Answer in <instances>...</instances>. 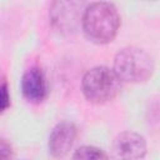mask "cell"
Here are the masks:
<instances>
[{"instance_id": "1", "label": "cell", "mask_w": 160, "mask_h": 160, "mask_svg": "<svg viewBox=\"0 0 160 160\" xmlns=\"http://www.w3.org/2000/svg\"><path fill=\"white\" fill-rule=\"evenodd\" d=\"M82 30L94 44H108L114 40L120 28V16L114 4L106 1L91 2L82 15Z\"/></svg>"}, {"instance_id": "2", "label": "cell", "mask_w": 160, "mask_h": 160, "mask_svg": "<svg viewBox=\"0 0 160 160\" xmlns=\"http://www.w3.org/2000/svg\"><path fill=\"white\" fill-rule=\"evenodd\" d=\"M112 70L121 81L144 82L154 72V61L145 50L129 46L118 51Z\"/></svg>"}, {"instance_id": "3", "label": "cell", "mask_w": 160, "mask_h": 160, "mask_svg": "<svg viewBox=\"0 0 160 160\" xmlns=\"http://www.w3.org/2000/svg\"><path fill=\"white\" fill-rule=\"evenodd\" d=\"M84 96L92 104H105L114 100L120 91V80L108 66H95L82 78Z\"/></svg>"}, {"instance_id": "4", "label": "cell", "mask_w": 160, "mask_h": 160, "mask_svg": "<svg viewBox=\"0 0 160 160\" xmlns=\"http://www.w3.org/2000/svg\"><path fill=\"white\" fill-rule=\"evenodd\" d=\"M112 155L116 160H142L146 155V141L138 132L122 131L114 139Z\"/></svg>"}, {"instance_id": "5", "label": "cell", "mask_w": 160, "mask_h": 160, "mask_svg": "<svg viewBox=\"0 0 160 160\" xmlns=\"http://www.w3.org/2000/svg\"><path fill=\"white\" fill-rule=\"evenodd\" d=\"M78 136V128L70 121L59 122L49 136V152L54 159L61 160L68 156Z\"/></svg>"}, {"instance_id": "6", "label": "cell", "mask_w": 160, "mask_h": 160, "mask_svg": "<svg viewBox=\"0 0 160 160\" xmlns=\"http://www.w3.org/2000/svg\"><path fill=\"white\" fill-rule=\"evenodd\" d=\"M21 90L28 101L34 104L44 101L49 92L48 80L44 71L38 66L28 69L21 79Z\"/></svg>"}, {"instance_id": "7", "label": "cell", "mask_w": 160, "mask_h": 160, "mask_svg": "<svg viewBox=\"0 0 160 160\" xmlns=\"http://www.w3.org/2000/svg\"><path fill=\"white\" fill-rule=\"evenodd\" d=\"M71 160H109V156L100 148L85 145L74 152Z\"/></svg>"}, {"instance_id": "8", "label": "cell", "mask_w": 160, "mask_h": 160, "mask_svg": "<svg viewBox=\"0 0 160 160\" xmlns=\"http://www.w3.org/2000/svg\"><path fill=\"white\" fill-rule=\"evenodd\" d=\"M10 106V92L5 78L0 74V114Z\"/></svg>"}, {"instance_id": "9", "label": "cell", "mask_w": 160, "mask_h": 160, "mask_svg": "<svg viewBox=\"0 0 160 160\" xmlns=\"http://www.w3.org/2000/svg\"><path fill=\"white\" fill-rule=\"evenodd\" d=\"M12 158V148L10 142L0 139V160H10Z\"/></svg>"}]
</instances>
